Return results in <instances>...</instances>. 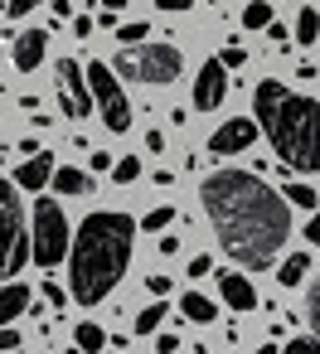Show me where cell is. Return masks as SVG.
I'll return each instance as SVG.
<instances>
[{
	"label": "cell",
	"mask_w": 320,
	"mask_h": 354,
	"mask_svg": "<svg viewBox=\"0 0 320 354\" xmlns=\"http://www.w3.org/2000/svg\"><path fill=\"white\" fill-rule=\"evenodd\" d=\"M199 204L209 214V228L218 233L223 252L243 262L247 272H262L276 262L281 243L291 238V204L281 189H272L252 170H214L199 185Z\"/></svg>",
	"instance_id": "cell-1"
},
{
	"label": "cell",
	"mask_w": 320,
	"mask_h": 354,
	"mask_svg": "<svg viewBox=\"0 0 320 354\" xmlns=\"http://www.w3.org/2000/svg\"><path fill=\"white\" fill-rule=\"evenodd\" d=\"M136 218L131 214H88L73 233V248H68V296L78 306H97L102 296L117 291V281L126 277V262H131V243H136Z\"/></svg>",
	"instance_id": "cell-2"
},
{
	"label": "cell",
	"mask_w": 320,
	"mask_h": 354,
	"mask_svg": "<svg viewBox=\"0 0 320 354\" xmlns=\"http://www.w3.org/2000/svg\"><path fill=\"white\" fill-rule=\"evenodd\" d=\"M252 112L286 170H301V175L320 170V102L315 97H301L286 83L262 78L252 88Z\"/></svg>",
	"instance_id": "cell-3"
},
{
	"label": "cell",
	"mask_w": 320,
	"mask_h": 354,
	"mask_svg": "<svg viewBox=\"0 0 320 354\" xmlns=\"http://www.w3.org/2000/svg\"><path fill=\"white\" fill-rule=\"evenodd\" d=\"M25 257H35V238L25 233L20 185L0 180V277H15L25 267Z\"/></svg>",
	"instance_id": "cell-4"
},
{
	"label": "cell",
	"mask_w": 320,
	"mask_h": 354,
	"mask_svg": "<svg viewBox=\"0 0 320 354\" xmlns=\"http://www.w3.org/2000/svg\"><path fill=\"white\" fill-rule=\"evenodd\" d=\"M117 78H131V83H151V88H165V83H175L180 78V68H185V54L175 49V44H141V49H122L117 54Z\"/></svg>",
	"instance_id": "cell-5"
},
{
	"label": "cell",
	"mask_w": 320,
	"mask_h": 354,
	"mask_svg": "<svg viewBox=\"0 0 320 354\" xmlns=\"http://www.w3.org/2000/svg\"><path fill=\"white\" fill-rule=\"evenodd\" d=\"M30 238H35V262L39 267H59L64 262V252L73 248V228H68V214L59 209V199H39L35 204Z\"/></svg>",
	"instance_id": "cell-6"
},
{
	"label": "cell",
	"mask_w": 320,
	"mask_h": 354,
	"mask_svg": "<svg viewBox=\"0 0 320 354\" xmlns=\"http://www.w3.org/2000/svg\"><path fill=\"white\" fill-rule=\"evenodd\" d=\"M88 83H93V102L102 112V127L107 131H131V102L117 83V68L107 64H88Z\"/></svg>",
	"instance_id": "cell-7"
},
{
	"label": "cell",
	"mask_w": 320,
	"mask_h": 354,
	"mask_svg": "<svg viewBox=\"0 0 320 354\" xmlns=\"http://www.w3.org/2000/svg\"><path fill=\"white\" fill-rule=\"evenodd\" d=\"M54 83H59V107H64L73 122H83V117L97 112V102H93V83H88V68H83L78 59H59Z\"/></svg>",
	"instance_id": "cell-8"
},
{
	"label": "cell",
	"mask_w": 320,
	"mask_h": 354,
	"mask_svg": "<svg viewBox=\"0 0 320 354\" xmlns=\"http://www.w3.org/2000/svg\"><path fill=\"white\" fill-rule=\"evenodd\" d=\"M228 97V64L223 59H209L194 78V107L199 112H218V102Z\"/></svg>",
	"instance_id": "cell-9"
},
{
	"label": "cell",
	"mask_w": 320,
	"mask_h": 354,
	"mask_svg": "<svg viewBox=\"0 0 320 354\" xmlns=\"http://www.w3.org/2000/svg\"><path fill=\"white\" fill-rule=\"evenodd\" d=\"M257 122L252 117H228L223 127H214V136H209V151L214 156H238V151H247L252 141H257Z\"/></svg>",
	"instance_id": "cell-10"
},
{
	"label": "cell",
	"mask_w": 320,
	"mask_h": 354,
	"mask_svg": "<svg viewBox=\"0 0 320 354\" xmlns=\"http://www.w3.org/2000/svg\"><path fill=\"white\" fill-rule=\"evenodd\" d=\"M15 185H20V189H30V194H39L44 185H54V156H49V151L25 156V165L15 170Z\"/></svg>",
	"instance_id": "cell-11"
},
{
	"label": "cell",
	"mask_w": 320,
	"mask_h": 354,
	"mask_svg": "<svg viewBox=\"0 0 320 354\" xmlns=\"http://www.w3.org/2000/svg\"><path fill=\"white\" fill-rule=\"evenodd\" d=\"M218 296H223V306H233V310H252V306H257V286H252L243 272H218Z\"/></svg>",
	"instance_id": "cell-12"
},
{
	"label": "cell",
	"mask_w": 320,
	"mask_h": 354,
	"mask_svg": "<svg viewBox=\"0 0 320 354\" xmlns=\"http://www.w3.org/2000/svg\"><path fill=\"white\" fill-rule=\"evenodd\" d=\"M44 44H49V35H44V30H25V35L15 39V49H10L15 68H20V73H35V68L44 64Z\"/></svg>",
	"instance_id": "cell-13"
},
{
	"label": "cell",
	"mask_w": 320,
	"mask_h": 354,
	"mask_svg": "<svg viewBox=\"0 0 320 354\" xmlns=\"http://www.w3.org/2000/svg\"><path fill=\"white\" fill-rule=\"evenodd\" d=\"M20 310H30V286H20V281H6V286H0V325L20 320Z\"/></svg>",
	"instance_id": "cell-14"
},
{
	"label": "cell",
	"mask_w": 320,
	"mask_h": 354,
	"mask_svg": "<svg viewBox=\"0 0 320 354\" xmlns=\"http://www.w3.org/2000/svg\"><path fill=\"white\" fill-rule=\"evenodd\" d=\"M180 310H185L194 325H214V320H218V306H214L209 296H199V291H185V296H180Z\"/></svg>",
	"instance_id": "cell-15"
},
{
	"label": "cell",
	"mask_w": 320,
	"mask_h": 354,
	"mask_svg": "<svg viewBox=\"0 0 320 354\" xmlns=\"http://www.w3.org/2000/svg\"><path fill=\"white\" fill-rule=\"evenodd\" d=\"M305 272H310V257H305V252H291V257H281V267H276V281H281L286 291H296V286L305 281Z\"/></svg>",
	"instance_id": "cell-16"
},
{
	"label": "cell",
	"mask_w": 320,
	"mask_h": 354,
	"mask_svg": "<svg viewBox=\"0 0 320 354\" xmlns=\"http://www.w3.org/2000/svg\"><path fill=\"white\" fill-rule=\"evenodd\" d=\"M54 189H59V194H88V189H93V175H83V170H73V165H59V170H54Z\"/></svg>",
	"instance_id": "cell-17"
},
{
	"label": "cell",
	"mask_w": 320,
	"mask_h": 354,
	"mask_svg": "<svg viewBox=\"0 0 320 354\" xmlns=\"http://www.w3.org/2000/svg\"><path fill=\"white\" fill-rule=\"evenodd\" d=\"M320 39V10H301L296 15V44H315Z\"/></svg>",
	"instance_id": "cell-18"
},
{
	"label": "cell",
	"mask_w": 320,
	"mask_h": 354,
	"mask_svg": "<svg viewBox=\"0 0 320 354\" xmlns=\"http://www.w3.org/2000/svg\"><path fill=\"white\" fill-rule=\"evenodd\" d=\"M281 194H286V204H296V209H315V204H320V194H315L310 185H301V180H291Z\"/></svg>",
	"instance_id": "cell-19"
},
{
	"label": "cell",
	"mask_w": 320,
	"mask_h": 354,
	"mask_svg": "<svg viewBox=\"0 0 320 354\" xmlns=\"http://www.w3.org/2000/svg\"><path fill=\"white\" fill-rule=\"evenodd\" d=\"M73 344H83L88 354H97V349L107 344V335H102V325H93V320H83V325H78V335H73Z\"/></svg>",
	"instance_id": "cell-20"
},
{
	"label": "cell",
	"mask_w": 320,
	"mask_h": 354,
	"mask_svg": "<svg viewBox=\"0 0 320 354\" xmlns=\"http://www.w3.org/2000/svg\"><path fill=\"white\" fill-rule=\"evenodd\" d=\"M272 25V6L267 0H252V6L243 10V30H267Z\"/></svg>",
	"instance_id": "cell-21"
},
{
	"label": "cell",
	"mask_w": 320,
	"mask_h": 354,
	"mask_svg": "<svg viewBox=\"0 0 320 354\" xmlns=\"http://www.w3.org/2000/svg\"><path fill=\"white\" fill-rule=\"evenodd\" d=\"M175 223V204H160V209H151L146 218H141V233H160V228H170Z\"/></svg>",
	"instance_id": "cell-22"
},
{
	"label": "cell",
	"mask_w": 320,
	"mask_h": 354,
	"mask_svg": "<svg viewBox=\"0 0 320 354\" xmlns=\"http://www.w3.org/2000/svg\"><path fill=\"white\" fill-rule=\"evenodd\" d=\"M160 320H165V301H156V306H146V310L136 315V335H156Z\"/></svg>",
	"instance_id": "cell-23"
},
{
	"label": "cell",
	"mask_w": 320,
	"mask_h": 354,
	"mask_svg": "<svg viewBox=\"0 0 320 354\" xmlns=\"http://www.w3.org/2000/svg\"><path fill=\"white\" fill-rule=\"evenodd\" d=\"M136 175H141V156H122V160L112 165V180H117V185H131Z\"/></svg>",
	"instance_id": "cell-24"
},
{
	"label": "cell",
	"mask_w": 320,
	"mask_h": 354,
	"mask_svg": "<svg viewBox=\"0 0 320 354\" xmlns=\"http://www.w3.org/2000/svg\"><path fill=\"white\" fill-rule=\"evenodd\" d=\"M281 354H320V339H310V335H291Z\"/></svg>",
	"instance_id": "cell-25"
},
{
	"label": "cell",
	"mask_w": 320,
	"mask_h": 354,
	"mask_svg": "<svg viewBox=\"0 0 320 354\" xmlns=\"http://www.w3.org/2000/svg\"><path fill=\"white\" fill-rule=\"evenodd\" d=\"M305 315H310V325H315V339H320V272H315V281H310V301H305Z\"/></svg>",
	"instance_id": "cell-26"
},
{
	"label": "cell",
	"mask_w": 320,
	"mask_h": 354,
	"mask_svg": "<svg viewBox=\"0 0 320 354\" xmlns=\"http://www.w3.org/2000/svg\"><path fill=\"white\" fill-rule=\"evenodd\" d=\"M146 35H151V30H146L141 20H136V25H122V30H117V39H122V44H146Z\"/></svg>",
	"instance_id": "cell-27"
},
{
	"label": "cell",
	"mask_w": 320,
	"mask_h": 354,
	"mask_svg": "<svg viewBox=\"0 0 320 354\" xmlns=\"http://www.w3.org/2000/svg\"><path fill=\"white\" fill-rule=\"evenodd\" d=\"M209 272H214V257H209V252L189 257V277H209Z\"/></svg>",
	"instance_id": "cell-28"
},
{
	"label": "cell",
	"mask_w": 320,
	"mask_h": 354,
	"mask_svg": "<svg viewBox=\"0 0 320 354\" xmlns=\"http://www.w3.org/2000/svg\"><path fill=\"white\" fill-rule=\"evenodd\" d=\"M35 6H44V0H10L6 10H10V20H25V15H30Z\"/></svg>",
	"instance_id": "cell-29"
},
{
	"label": "cell",
	"mask_w": 320,
	"mask_h": 354,
	"mask_svg": "<svg viewBox=\"0 0 320 354\" xmlns=\"http://www.w3.org/2000/svg\"><path fill=\"white\" fill-rule=\"evenodd\" d=\"M146 291H151V296H165V291H170V277H165V272L146 277Z\"/></svg>",
	"instance_id": "cell-30"
},
{
	"label": "cell",
	"mask_w": 320,
	"mask_h": 354,
	"mask_svg": "<svg viewBox=\"0 0 320 354\" xmlns=\"http://www.w3.org/2000/svg\"><path fill=\"white\" fill-rule=\"evenodd\" d=\"M305 243L320 248V204H315V214H310V223H305Z\"/></svg>",
	"instance_id": "cell-31"
},
{
	"label": "cell",
	"mask_w": 320,
	"mask_h": 354,
	"mask_svg": "<svg viewBox=\"0 0 320 354\" xmlns=\"http://www.w3.org/2000/svg\"><path fill=\"white\" fill-rule=\"evenodd\" d=\"M0 349H20V330L15 325H0Z\"/></svg>",
	"instance_id": "cell-32"
},
{
	"label": "cell",
	"mask_w": 320,
	"mask_h": 354,
	"mask_svg": "<svg viewBox=\"0 0 320 354\" xmlns=\"http://www.w3.org/2000/svg\"><path fill=\"white\" fill-rule=\"evenodd\" d=\"M44 301H49V306H59V310H64V286H59V281H44Z\"/></svg>",
	"instance_id": "cell-33"
},
{
	"label": "cell",
	"mask_w": 320,
	"mask_h": 354,
	"mask_svg": "<svg viewBox=\"0 0 320 354\" xmlns=\"http://www.w3.org/2000/svg\"><path fill=\"white\" fill-rule=\"evenodd\" d=\"M218 59H223V64H228V68H238V64H243V59H247V54H243V49H238V44H228V49H223V54H218Z\"/></svg>",
	"instance_id": "cell-34"
},
{
	"label": "cell",
	"mask_w": 320,
	"mask_h": 354,
	"mask_svg": "<svg viewBox=\"0 0 320 354\" xmlns=\"http://www.w3.org/2000/svg\"><path fill=\"white\" fill-rule=\"evenodd\" d=\"M88 165H93V170H97V175H102V170H112V165H117V160H112V156H107V151H93V160H88Z\"/></svg>",
	"instance_id": "cell-35"
},
{
	"label": "cell",
	"mask_w": 320,
	"mask_h": 354,
	"mask_svg": "<svg viewBox=\"0 0 320 354\" xmlns=\"http://www.w3.org/2000/svg\"><path fill=\"white\" fill-rule=\"evenodd\" d=\"M156 6H160V10H170V15H180V10H189V6H194V0H156Z\"/></svg>",
	"instance_id": "cell-36"
},
{
	"label": "cell",
	"mask_w": 320,
	"mask_h": 354,
	"mask_svg": "<svg viewBox=\"0 0 320 354\" xmlns=\"http://www.w3.org/2000/svg\"><path fill=\"white\" fill-rule=\"evenodd\" d=\"M73 35H78V39H88V35H93V20H88V15H78V20H73Z\"/></svg>",
	"instance_id": "cell-37"
},
{
	"label": "cell",
	"mask_w": 320,
	"mask_h": 354,
	"mask_svg": "<svg viewBox=\"0 0 320 354\" xmlns=\"http://www.w3.org/2000/svg\"><path fill=\"white\" fill-rule=\"evenodd\" d=\"M156 248H160V257H175V252H180V238H160Z\"/></svg>",
	"instance_id": "cell-38"
},
{
	"label": "cell",
	"mask_w": 320,
	"mask_h": 354,
	"mask_svg": "<svg viewBox=\"0 0 320 354\" xmlns=\"http://www.w3.org/2000/svg\"><path fill=\"white\" fill-rule=\"evenodd\" d=\"M156 344H160V354H175V349H180V335H160Z\"/></svg>",
	"instance_id": "cell-39"
},
{
	"label": "cell",
	"mask_w": 320,
	"mask_h": 354,
	"mask_svg": "<svg viewBox=\"0 0 320 354\" xmlns=\"http://www.w3.org/2000/svg\"><path fill=\"white\" fill-rule=\"evenodd\" d=\"M267 35H272V39H276V44H286V39H291V35H286V25H276V20H272V25H267Z\"/></svg>",
	"instance_id": "cell-40"
},
{
	"label": "cell",
	"mask_w": 320,
	"mask_h": 354,
	"mask_svg": "<svg viewBox=\"0 0 320 354\" xmlns=\"http://www.w3.org/2000/svg\"><path fill=\"white\" fill-rule=\"evenodd\" d=\"M146 151H165V136L160 131H146Z\"/></svg>",
	"instance_id": "cell-41"
},
{
	"label": "cell",
	"mask_w": 320,
	"mask_h": 354,
	"mask_svg": "<svg viewBox=\"0 0 320 354\" xmlns=\"http://www.w3.org/2000/svg\"><path fill=\"white\" fill-rule=\"evenodd\" d=\"M54 15H59V20H68V15H73V6H68V0H54Z\"/></svg>",
	"instance_id": "cell-42"
},
{
	"label": "cell",
	"mask_w": 320,
	"mask_h": 354,
	"mask_svg": "<svg viewBox=\"0 0 320 354\" xmlns=\"http://www.w3.org/2000/svg\"><path fill=\"white\" fill-rule=\"evenodd\" d=\"M257 354H281V349L276 344H257Z\"/></svg>",
	"instance_id": "cell-43"
},
{
	"label": "cell",
	"mask_w": 320,
	"mask_h": 354,
	"mask_svg": "<svg viewBox=\"0 0 320 354\" xmlns=\"http://www.w3.org/2000/svg\"><path fill=\"white\" fill-rule=\"evenodd\" d=\"M102 6H107V10H122V6H126V0H102Z\"/></svg>",
	"instance_id": "cell-44"
},
{
	"label": "cell",
	"mask_w": 320,
	"mask_h": 354,
	"mask_svg": "<svg viewBox=\"0 0 320 354\" xmlns=\"http://www.w3.org/2000/svg\"><path fill=\"white\" fill-rule=\"evenodd\" d=\"M64 354H88V349H83V344H73V349H64Z\"/></svg>",
	"instance_id": "cell-45"
}]
</instances>
